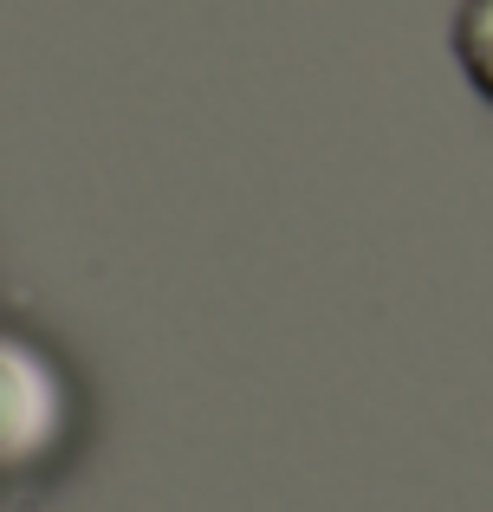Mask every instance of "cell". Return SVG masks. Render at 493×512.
<instances>
[{"label":"cell","mask_w":493,"mask_h":512,"mask_svg":"<svg viewBox=\"0 0 493 512\" xmlns=\"http://www.w3.org/2000/svg\"><path fill=\"white\" fill-rule=\"evenodd\" d=\"M85 396L78 376L33 331L0 325V487H33L59 474L78 448Z\"/></svg>","instance_id":"cell-1"},{"label":"cell","mask_w":493,"mask_h":512,"mask_svg":"<svg viewBox=\"0 0 493 512\" xmlns=\"http://www.w3.org/2000/svg\"><path fill=\"white\" fill-rule=\"evenodd\" d=\"M455 52L468 65L474 91L493 104V0H461L455 13Z\"/></svg>","instance_id":"cell-2"}]
</instances>
